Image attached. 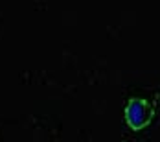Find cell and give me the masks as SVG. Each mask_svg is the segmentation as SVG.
Wrapping results in <instances>:
<instances>
[{"instance_id": "cell-1", "label": "cell", "mask_w": 160, "mask_h": 142, "mask_svg": "<svg viewBox=\"0 0 160 142\" xmlns=\"http://www.w3.org/2000/svg\"><path fill=\"white\" fill-rule=\"evenodd\" d=\"M153 107L151 103H147L145 100H140V98H132L127 103V109H125V118H127V124L132 129H142L145 127L151 118H153Z\"/></svg>"}]
</instances>
